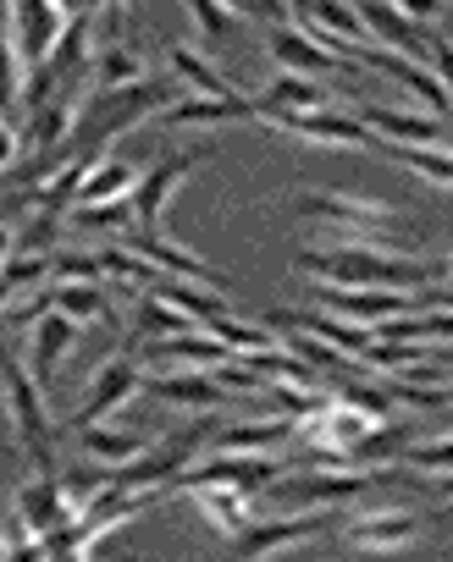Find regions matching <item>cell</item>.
Listing matches in <instances>:
<instances>
[{
  "instance_id": "1",
  "label": "cell",
  "mask_w": 453,
  "mask_h": 562,
  "mask_svg": "<svg viewBox=\"0 0 453 562\" xmlns=\"http://www.w3.org/2000/svg\"><path fill=\"white\" fill-rule=\"evenodd\" d=\"M177 100V78H139V83H95L89 100L78 105V122H73V138H67V155H106L122 133H133L144 116L155 122L166 105Z\"/></svg>"
},
{
  "instance_id": "2",
  "label": "cell",
  "mask_w": 453,
  "mask_h": 562,
  "mask_svg": "<svg viewBox=\"0 0 453 562\" xmlns=\"http://www.w3.org/2000/svg\"><path fill=\"white\" fill-rule=\"evenodd\" d=\"M294 270L299 276H316V281H332V288H426V281H442L437 265L415 259V254H398V248H299L294 254Z\"/></svg>"
},
{
  "instance_id": "3",
  "label": "cell",
  "mask_w": 453,
  "mask_h": 562,
  "mask_svg": "<svg viewBox=\"0 0 453 562\" xmlns=\"http://www.w3.org/2000/svg\"><path fill=\"white\" fill-rule=\"evenodd\" d=\"M294 215L321 226L343 248H398L404 254V237H409V226L398 221L393 204L360 199V193H332V188H305L294 199Z\"/></svg>"
},
{
  "instance_id": "4",
  "label": "cell",
  "mask_w": 453,
  "mask_h": 562,
  "mask_svg": "<svg viewBox=\"0 0 453 562\" xmlns=\"http://www.w3.org/2000/svg\"><path fill=\"white\" fill-rule=\"evenodd\" d=\"M0 414L12 425V441L18 452L34 463V469H56V452H51V414H45V386L29 364H18L12 348H0Z\"/></svg>"
},
{
  "instance_id": "5",
  "label": "cell",
  "mask_w": 453,
  "mask_h": 562,
  "mask_svg": "<svg viewBox=\"0 0 453 562\" xmlns=\"http://www.w3.org/2000/svg\"><path fill=\"white\" fill-rule=\"evenodd\" d=\"M376 480H387L382 469H371V474H343L338 463L332 469H321V463H299L294 474H277L261 496L277 507V513H327V507H349V502H360Z\"/></svg>"
},
{
  "instance_id": "6",
  "label": "cell",
  "mask_w": 453,
  "mask_h": 562,
  "mask_svg": "<svg viewBox=\"0 0 453 562\" xmlns=\"http://www.w3.org/2000/svg\"><path fill=\"white\" fill-rule=\"evenodd\" d=\"M277 474H283V469H277V458H272V452H216V458H205L199 469H183V474L172 480V491L233 485V491H250V496H261V491H266Z\"/></svg>"
},
{
  "instance_id": "7",
  "label": "cell",
  "mask_w": 453,
  "mask_h": 562,
  "mask_svg": "<svg viewBox=\"0 0 453 562\" xmlns=\"http://www.w3.org/2000/svg\"><path fill=\"white\" fill-rule=\"evenodd\" d=\"M7 18H12V45H18L23 67H40L73 23L62 0H7Z\"/></svg>"
},
{
  "instance_id": "8",
  "label": "cell",
  "mask_w": 453,
  "mask_h": 562,
  "mask_svg": "<svg viewBox=\"0 0 453 562\" xmlns=\"http://www.w3.org/2000/svg\"><path fill=\"white\" fill-rule=\"evenodd\" d=\"M327 535V513H277L261 524H244L233 551L239 557H277V551H305Z\"/></svg>"
},
{
  "instance_id": "9",
  "label": "cell",
  "mask_w": 453,
  "mask_h": 562,
  "mask_svg": "<svg viewBox=\"0 0 453 562\" xmlns=\"http://www.w3.org/2000/svg\"><path fill=\"white\" fill-rule=\"evenodd\" d=\"M266 50H272V61H277V72H305V78H316V72H343V67H354L349 56H338L327 40H316L305 23H272V34H266Z\"/></svg>"
},
{
  "instance_id": "10",
  "label": "cell",
  "mask_w": 453,
  "mask_h": 562,
  "mask_svg": "<svg viewBox=\"0 0 453 562\" xmlns=\"http://www.w3.org/2000/svg\"><path fill=\"white\" fill-rule=\"evenodd\" d=\"M139 364L128 359V353H117V359H106L95 375H89V392H84V403H78V414H73V430H84V425H100L106 414H117V408H128L133 397H139Z\"/></svg>"
},
{
  "instance_id": "11",
  "label": "cell",
  "mask_w": 453,
  "mask_h": 562,
  "mask_svg": "<svg viewBox=\"0 0 453 562\" xmlns=\"http://www.w3.org/2000/svg\"><path fill=\"white\" fill-rule=\"evenodd\" d=\"M360 7V18H365V29H371V45H387V50H398V56H415V61H431V29L420 23V18H409V12H398L393 0H354Z\"/></svg>"
},
{
  "instance_id": "12",
  "label": "cell",
  "mask_w": 453,
  "mask_h": 562,
  "mask_svg": "<svg viewBox=\"0 0 453 562\" xmlns=\"http://www.w3.org/2000/svg\"><path fill=\"white\" fill-rule=\"evenodd\" d=\"M272 127H283L305 144H327V149H371V127L360 122V111L349 116V111L321 105V111H299V116H272Z\"/></svg>"
},
{
  "instance_id": "13",
  "label": "cell",
  "mask_w": 453,
  "mask_h": 562,
  "mask_svg": "<svg viewBox=\"0 0 453 562\" xmlns=\"http://www.w3.org/2000/svg\"><path fill=\"white\" fill-rule=\"evenodd\" d=\"M415 535H420V518L404 513V507H376V513L343 524V546L371 551V557H398V551L415 546Z\"/></svg>"
},
{
  "instance_id": "14",
  "label": "cell",
  "mask_w": 453,
  "mask_h": 562,
  "mask_svg": "<svg viewBox=\"0 0 453 562\" xmlns=\"http://www.w3.org/2000/svg\"><path fill=\"white\" fill-rule=\"evenodd\" d=\"M226 122H261L255 94H233V100H221V94H177L155 116V127H226Z\"/></svg>"
},
{
  "instance_id": "15",
  "label": "cell",
  "mask_w": 453,
  "mask_h": 562,
  "mask_svg": "<svg viewBox=\"0 0 453 562\" xmlns=\"http://www.w3.org/2000/svg\"><path fill=\"white\" fill-rule=\"evenodd\" d=\"M188 177H194V155H188V149L166 155L150 177H139V188L128 193V199H133V215H139V232H161L166 204H172V193H177Z\"/></svg>"
},
{
  "instance_id": "16",
  "label": "cell",
  "mask_w": 453,
  "mask_h": 562,
  "mask_svg": "<svg viewBox=\"0 0 453 562\" xmlns=\"http://www.w3.org/2000/svg\"><path fill=\"white\" fill-rule=\"evenodd\" d=\"M78 321L73 315H62V310H45L34 326H29V370L40 375V386L45 392H56V370H62V359L78 348Z\"/></svg>"
},
{
  "instance_id": "17",
  "label": "cell",
  "mask_w": 453,
  "mask_h": 562,
  "mask_svg": "<svg viewBox=\"0 0 453 562\" xmlns=\"http://www.w3.org/2000/svg\"><path fill=\"white\" fill-rule=\"evenodd\" d=\"M316 299H321L332 315H349V321H360V326H382V321L415 310V299H409V293H393V288H332V281H321Z\"/></svg>"
},
{
  "instance_id": "18",
  "label": "cell",
  "mask_w": 453,
  "mask_h": 562,
  "mask_svg": "<svg viewBox=\"0 0 453 562\" xmlns=\"http://www.w3.org/2000/svg\"><path fill=\"white\" fill-rule=\"evenodd\" d=\"M150 392L161 397V403H172V408H194V414H216V408H226L239 392L226 386L216 370H177V375H155L150 381Z\"/></svg>"
},
{
  "instance_id": "19",
  "label": "cell",
  "mask_w": 453,
  "mask_h": 562,
  "mask_svg": "<svg viewBox=\"0 0 453 562\" xmlns=\"http://www.w3.org/2000/svg\"><path fill=\"white\" fill-rule=\"evenodd\" d=\"M354 111L382 144H442L437 111H393V105H376V100H360Z\"/></svg>"
},
{
  "instance_id": "20",
  "label": "cell",
  "mask_w": 453,
  "mask_h": 562,
  "mask_svg": "<svg viewBox=\"0 0 453 562\" xmlns=\"http://www.w3.org/2000/svg\"><path fill=\"white\" fill-rule=\"evenodd\" d=\"M255 105H261V122H272V116L321 111V105H332V94H327L316 78H305V72H277V78L255 94Z\"/></svg>"
},
{
  "instance_id": "21",
  "label": "cell",
  "mask_w": 453,
  "mask_h": 562,
  "mask_svg": "<svg viewBox=\"0 0 453 562\" xmlns=\"http://www.w3.org/2000/svg\"><path fill=\"white\" fill-rule=\"evenodd\" d=\"M299 436V419L277 414V419H244V425H216L210 447L216 452H277L283 441Z\"/></svg>"
},
{
  "instance_id": "22",
  "label": "cell",
  "mask_w": 453,
  "mask_h": 562,
  "mask_svg": "<svg viewBox=\"0 0 453 562\" xmlns=\"http://www.w3.org/2000/svg\"><path fill=\"white\" fill-rule=\"evenodd\" d=\"M133 188H139V171L106 149V155H89L84 160V182H78V199L73 204H111V199H128Z\"/></svg>"
},
{
  "instance_id": "23",
  "label": "cell",
  "mask_w": 453,
  "mask_h": 562,
  "mask_svg": "<svg viewBox=\"0 0 453 562\" xmlns=\"http://www.w3.org/2000/svg\"><path fill=\"white\" fill-rule=\"evenodd\" d=\"M188 496H194V513H199L221 540H239L244 513H250V491H233V485H199V491H188Z\"/></svg>"
},
{
  "instance_id": "24",
  "label": "cell",
  "mask_w": 453,
  "mask_h": 562,
  "mask_svg": "<svg viewBox=\"0 0 453 562\" xmlns=\"http://www.w3.org/2000/svg\"><path fill=\"white\" fill-rule=\"evenodd\" d=\"M166 67L177 72V83L188 89V94H221V100H233V94H244L233 78H221V67H210L199 50H188V45H172L166 50Z\"/></svg>"
},
{
  "instance_id": "25",
  "label": "cell",
  "mask_w": 453,
  "mask_h": 562,
  "mask_svg": "<svg viewBox=\"0 0 453 562\" xmlns=\"http://www.w3.org/2000/svg\"><path fill=\"white\" fill-rule=\"evenodd\" d=\"M51 293H56V310L73 315L78 326L89 321H117L111 299H106V281H51Z\"/></svg>"
},
{
  "instance_id": "26",
  "label": "cell",
  "mask_w": 453,
  "mask_h": 562,
  "mask_svg": "<svg viewBox=\"0 0 453 562\" xmlns=\"http://www.w3.org/2000/svg\"><path fill=\"white\" fill-rule=\"evenodd\" d=\"M78 441H84V452H89L95 463H106V469H122V463H133V458L150 447L144 436H128V430H111V425H84Z\"/></svg>"
},
{
  "instance_id": "27",
  "label": "cell",
  "mask_w": 453,
  "mask_h": 562,
  "mask_svg": "<svg viewBox=\"0 0 453 562\" xmlns=\"http://www.w3.org/2000/svg\"><path fill=\"white\" fill-rule=\"evenodd\" d=\"M398 166H409L415 177H426L431 188H453V149L442 144H382Z\"/></svg>"
},
{
  "instance_id": "28",
  "label": "cell",
  "mask_w": 453,
  "mask_h": 562,
  "mask_svg": "<svg viewBox=\"0 0 453 562\" xmlns=\"http://www.w3.org/2000/svg\"><path fill=\"white\" fill-rule=\"evenodd\" d=\"M183 12L194 18L205 45H233V29L244 23V12L233 7V0H183Z\"/></svg>"
},
{
  "instance_id": "29",
  "label": "cell",
  "mask_w": 453,
  "mask_h": 562,
  "mask_svg": "<svg viewBox=\"0 0 453 562\" xmlns=\"http://www.w3.org/2000/svg\"><path fill=\"white\" fill-rule=\"evenodd\" d=\"M139 78H150V67L133 45H117V40L95 45V83L117 89V83H139Z\"/></svg>"
},
{
  "instance_id": "30",
  "label": "cell",
  "mask_w": 453,
  "mask_h": 562,
  "mask_svg": "<svg viewBox=\"0 0 453 562\" xmlns=\"http://www.w3.org/2000/svg\"><path fill=\"white\" fill-rule=\"evenodd\" d=\"M404 452H409V430H398L393 419H376V425H371V436L354 447V458H349V463L387 469V463H404Z\"/></svg>"
},
{
  "instance_id": "31",
  "label": "cell",
  "mask_w": 453,
  "mask_h": 562,
  "mask_svg": "<svg viewBox=\"0 0 453 562\" xmlns=\"http://www.w3.org/2000/svg\"><path fill=\"white\" fill-rule=\"evenodd\" d=\"M0 276H7V288H12L18 299H29V293H40L45 281H51V254H40V248H12V259L0 265Z\"/></svg>"
},
{
  "instance_id": "32",
  "label": "cell",
  "mask_w": 453,
  "mask_h": 562,
  "mask_svg": "<svg viewBox=\"0 0 453 562\" xmlns=\"http://www.w3.org/2000/svg\"><path fill=\"white\" fill-rule=\"evenodd\" d=\"M404 463L409 469H431V474H453V430L448 436H431V441H409Z\"/></svg>"
},
{
  "instance_id": "33",
  "label": "cell",
  "mask_w": 453,
  "mask_h": 562,
  "mask_svg": "<svg viewBox=\"0 0 453 562\" xmlns=\"http://www.w3.org/2000/svg\"><path fill=\"white\" fill-rule=\"evenodd\" d=\"M51 281H106L100 248L95 254H56L51 259Z\"/></svg>"
},
{
  "instance_id": "34",
  "label": "cell",
  "mask_w": 453,
  "mask_h": 562,
  "mask_svg": "<svg viewBox=\"0 0 453 562\" xmlns=\"http://www.w3.org/2000/svg\"><path fill=\"white\" fill-rule=\"evenodd\" d=\"M338 397L354 403V408H365V414H376V419H387V392L382 386H371V392L365 386H338Z\"/></svg>"
},
{
  "instance_id": "35",
  "label": "cell",
  "mask_w": 453,
  "mask_h": 562,
  "mask_svg": "<svg viewBox=\"0 0 453 562\" xmlns=\"http://www.w3.org/2000/svg\"><path fill=\"white\" fill-rule=\"evenodd\" d=\"M23 149H29V144H23V133H18L7 116H0V171H12V166L23 160Z\"/></svg>"
},
{
  "instance_id": "36",
  "label": "cell",
  "mask_w": 453,
  "mask_h": 562,
  "mask_svg": "<svg viewBox=\"0 0 453 562\" xmlns=\"http://www.w3.org/2000/svg\"><path fill=\"white\" fill-rule=\"evenodd\" d=\"M12 248H18V232H12L7 221H0V265H7V259H12Z\"/></svg>"
},
{
  "instance_id": "37",
  "label": "cell",
  "mask_w": 453,
  "mask_h": 562,
  "mask_svg": "<svg viewBox=\"0 0 453 562\" xmlns=\"http://www.w3.org/2000/svg\"><path fill=\"white\" fill-rule=\"evenodd\" d=\"M437 270H442V281H448V288H453V254H442V259H437Z\"/></svg>"
},
{
  "instance_id": "38",
  "label": "cell",
  "mask_w": 453,
  "mask_h": 562,
  "mask_svg": "<svg viewBox=\"0 0 453 562\" xmlns=\"http://www.w3.org/2000/svg\"><path fill=\"white\" fill-rule=\"evenodd\" d=\"M431 480H437V491H448V496H453V474H431Z\"/></svg>"
},
{
  "instance_id": "39",
  "label": "cell",
  "mask_w": 453,
  "mask_h": 562,
  "mask_svg": "<svg viewBox=\"0 0 453 562\" xmlns=\"http://www.w3.org/2000/svg\"><path fill=\"white\" fill-rule=\"evenodd\" d=\"M233 7H239L244 18H255V0H233Z\"/></svg>"
},
{
  "instance_id": "40",
  "label": "cell",
  "mask_w": 453,
  "mask_h": 562,
  "mask_svg": "<svg viewBox=\"0 0 453 562\" xmlns=\"http://www.w3.org/2000/svg\"><path fill=\"white\" fill-rule=\"evenodd\" d=\"M0 557H7V540H0Z\"/></svg>"
}]
</instances>
